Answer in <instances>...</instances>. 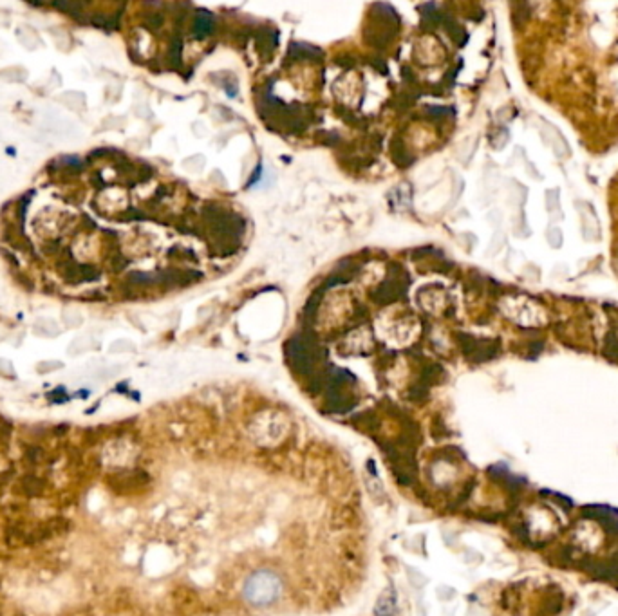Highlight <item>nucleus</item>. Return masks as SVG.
Listing matches in <instances>:
<instances>
[{"instance_id":"nucleus-1","label":"nucleus","mask_w":618,"mask_h":616,"mask_svg":"<svg viewBox=\"0 0 618 616\" xmlns=\"http://www.w3.org/2000/svg\"><path fill=\"white\" fill-rule=\"evenodd\" d=\"M286 358L295 373L302 374V376H309L320 358L318 345L315 344V340H309L304 334L291 336L286 342Z\"/></svg>"},{"instance_id":"nucleus-2","label":"nucleus","mask_w":618,"mask_h":616,"mask_svg":"<svg viewBox=\"0 0 618 616\" xmlns=\"http://www.w3.org/2000/svg\"><path fill=\"white\" fill-rule=\"evenodd\" d=\"M277 595H279V580L271 573H257L248 580L244 588V596L255 605L271 604Z\"/></svg>"},{"instance_id":"nucleus-3","label":"nucleus","mask_w":618,"mask_h":616,"mask_svg":"<svg viewBox=\"0 0 618 616\" xmlns=\"http://www.w3.org/2000/svg\"><path fill=\"white\" fill-rule=\"evenodd\" d=\"M403 293H405V284H401L398 279L396 280L387 279L371 293V298L378 305H387V304H391V302L398 300Z\"/></svg>"},{"instance_id":"nucleus-4","label":"nucleus","mask_w":618,"mask_h":616,"mask_svg":"<svg viewBox=\"0 0 618 616\" xmlns=\"http://www.w3.org/2000/svg\"><path fill=\"white\" fill-rule=\"evenodd\" d=\"M214 27H215L214 15H212L210 11H206V9H199L197 15H195V18H194V29H192L194 37L199 38V40H201V38H206L208 35L214 33Z\"/></svg>"},{"instance_id":"nucleus-5","label":"nucleus","mask_w":618,"mask_h":616,"mask_svg":"<svg viewBox=\"0 0 618 616\" xmlns=\"http://www.w3.org/2000/svg\"><path fill=\"white\" fill-rule=\"evenodd\" d=\"M287 56H291L293 60H315V61H320L322 58V51L313 45H307V44H291L289 49H287Z\"/></svg>"},{"instance_id":"nucleus-6","label":"nucleus","mask_w":618,"mask_h":616,"mask_svg":"<svg viewBox=\"0 0 618 616\" xmlns=\"http://www.w3.org/2000/svg\"><path fill=\"white\" fill-rule=\"evenodd\" d=\"M443 367H441V365H437V363H430V365H427V367H425L423 369V378H421V383H423V385H434V383H437V381H439V378L443 376Z\"/></svg>"},{"instance_id":"nucleus-7","label":"nucleus","mask_w":618,"mask_h":616,"mask_svg":"<svg viewBox=\"0 0 618 616\" xmlns=\"http://www.w3.org/2000/svg\"><path fill=\"white\" fill-rule=\"evenodd\" d=\"M181 49H183V42L179 37H174L172 44H170V61L174 64V67H181Z\"/></svg>"},{"instance_id":"nucleus-8","label":"nucleus","mask_w":618,"mask_h":616,"mask_svg":"<svg viewBox=\"0 0 618 616\" xmlns=\"http://www.w3.org/2000/svg\"><path fill=\"white\" fill-rule=\"evenodd\" d=\"M427 396H428V387L423 385L421 381L408 389V399H412V402H423V399H427Z\"/></svg>"},{"instance_id":"nucleus-9","label":"nucleus","mask_w":618,"mask_h":616,"mask_svg":"<svg viewBox=\"0 0 618 616\" xmlns=\"http://www.w3.org/2000/svg\"><path fill=\"white\" fill-rule=\"evenodd\" d=\"M323 293H326V288H318V291L313 293L311 298H309V300H307V304H306V313H309V315H315V311L318 309V305H320V300H322Z\"/></svg>"},{"instance_id":"nucleus-10","label":"nucleus","mask_w":618,"mask_h":616,"mask_svg":"<svg viewBox=\"0 0 618 616\" xmlns=\"http://www.w3.org/2000/svg\"><path fill=\"white\" fill-rule=\"evenodd\" d=\"M508 468L505 465H495V466H490L488 468V475L493 479V481H505V477L508 475Z\"/></svg>"},{"instance_id":"nucleus-11","label":"nucleus","mask_w":618,"mask_h":616,"mask_svg":"<svg viewBox=\"0 0 618 616\" xmlns=\"http://www.w3.org/2000/svg\"><path fill=\"white\" fill-rule=\"evenodd\" d=\"M428 114H432L434 118H445L447 114H454V110L449 109V107H430Z\"/></svg>"},{"instance_id":"nucleus-12","label":"nucleus","mask_w":618,"mask_h":616,"mask_svg":"<svg viewBox=\"0 0 618 616\" xmlns=\"http://www.w3.org/2000/svg\"><path fill=\"white\" fill-rule=\"evenodd\" d=\"M513 533H515V535L519 537V540H522V542H528L529 533H528V528H526L524 524H519V526H515Z\"/></svg>"},{"instance_id":"nucleus-13","label":"nucleus","mask_w":618,"mask_h":616,"mask_svg":"<svg viewBox=\"0 0 618 616\" xmlns=\"http://www.w3.org/2000/svg\"><path fill=\"white\" fill-rule=\"evenodd\" d=\"M371 65H372V67H376V69L380 71L381 74H387V73H389L387 65H385L381 60H376V58H374V60H371Z\"/></svg>"}]
</instances>
